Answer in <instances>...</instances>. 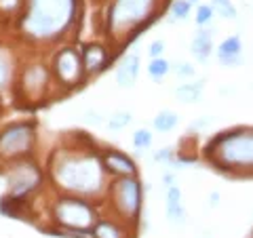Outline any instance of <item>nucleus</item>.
<instances>
[{
  "mask_svg": "<svg viewBox=\"0 0 253 238\" xmlns=\"http://www.w3.org/2000/svg\"><path fill=\"white\" fill-rule=\"evenodd\" d=\"M74 0H28L23 30L34 38L57 36L72 19Z\"/></svg>",
  "mask_w": 253,
  "mask_h": 238,
  "instance_id": "nucleus-1",
  "label": "nucleus"
},
{
  "mask_svg": "<svg viewBox=\"0 0 253 238\" xmlns=\"http://www.w3.org/2000/svg\"><path fill=\"white\" fill-rule=\"evenodd\" d=\"M55 177H57V181L63 188L72 190V192L91 194L101 188L104 173H101V164L97 158L76 156V158L63 160L57 169H55Z\"/></svg>",
  "mask_w": 253,
  "mask_h": 238,
  "instance_id": "nucleus-2",
  "label": "nucleus"
},
{
  "mask_svg": "<svg viewBox=\"0 0 253 238\" xmlns=\"http://www.w3.org/2000/svg\"><path fill=\"white\" fill-rule=\"evenodd\" d=\"M207 152L228 169H253V133H224L209 144Z\"/></svg>",
  "mask_w": 253,
  "mask_h": 238,
  "instance_id": "nucleus-3",
  "label": "nucleus"
},
{
  "mask_svg": "<svg viewBox=\"0 0 253 238\" xmlns=\"http://www.w3.org/2000/svg\"><path fill=\"white\" fill-rule=\"evenodd\" d=\"M55 219L63 228H74V230H89L97 224L95 211L89 202L81 198H63L55 204Z\"/></svg>",
  "mask_w": 253,
  "mask_h": 238,
  "instance_id": "nucleus-4",
  "label": "nucleus"
},
{
  "mask_svg": "<svg viewBox=\"0 0 253 238\" xmlns=\"http://www.w3.org/2000/svg\"><path fill=\"white\" fill-rule=\"evenodd\" d=\"M156 0H116L110 15V23L114 30L133 28L150 17Z\"/></svg>",
  "mask_w": 253,
  "mask_h": 238,
  "instance_id": "nucleus-5",
  "label": "nucleus"
},
{
  "mask_svg": "<svg viewBox=\"0 0 253 238\" xmlns=\"http://www.w3.org/2000/svg\"><path fill=\"white\" fill-rule=\"evenodd\" d=\"M34 144V129L30 124H11L0 133V158L13 160L28 154Z\"/></svg>",
  "mask_w": 253,
  "mask_h": 238,
  "instance_id": "nucleus-6",
  "label": "nucleus"
},
{
  "mask_svg": "<svg viewBox=\"0 0 253 238\" xmlns=\"http://www.w3.org/2000/svg\"><path fill=\"white\" fill-rule=\"evenodd\" d=\"M114 207L118 213L129 219H135L141 209V186L139 181L133 177H121L114 184Z\"/></svg>",
  "mask_w": 253,
  "mask_h": 238,
  "instance_id": "nucleus-7",
  "label": "nucleus"
},
{
  "mask_svg": "<svg viewBox=\"0 0 253 238\" xmlns=\"http://www.w3.org/2000/svg\"><path fill=\"white\" fill-rule=\"evenodd\" d=\"M83 70H84V63L74 49H63L55 57V72H57L59 80L63 84H68V86L76 84L83 76Z\"/></svg>",
  "mask_w": 253,
  "mask_h": 238,
  "instance_id": "nucleus-8",
  "label": "nucleus"
},
{
  "mask_svg": "<svg viewBox=\"0 0 253 238\" xmlns=\"http://www.w3.org/2000/svg\"><path fill=\"white\" fill-rule=\"evenodd\" d=\"M41 184V171L34 164H19L9 175V192L11 196H23L32 192Z\"/></svg>",
  "mask_w": 253,
  "mask_h": 238,
  "instance_id": "nucleus-9",
  "label": "nucleus"
},
{
  "mask_svg": "<svg viewBox=\"0 0 253 238\" xmlns=\"http://www.w3.org/2000/svg\"><path fill=\"white\" fill-rule=\"evenodd\" d=\"M217 61L224 68H236L243 63V40L239 36H228L217 46Z\"/></svg>",
  "mask_w": 253,
  "mask_h": 238,
  "instance_id": "nucleus-10",
  "label": "nucleus"
},
{
  "mask_svg": "<svg viewBox=\"0 0 253 238\" xmlns=\"http://www.w3.org/2000/svg\"><path fill=\"white\" fill-rule=\"evenodd\" d=\"M137 76H139V57L135 53H131L118 63L116 82H118V86H123V89H131V86L137 82Z\"/></svg>",
  "mask_w": 253,
  "mask_h": 238,
  "instance_id": "nucleus-11",
  "label": "nucleus"
},
{
  "mask_svg": "<svg viewBox=\"0 0 253 238\" xmlns=\"http://www.w3.org/2000/svg\"><path fill=\"white\" fill-rule=\"evenodd\" d=\"M211 51H213V32L211 30H199L190 42V53L194 55L196 61L205 63L211 57Z\"/></svg>",
  "mask_w": 253,
  "mask_h": 238,
  "instance_id": "nucleus-12",
  "label": "nucleus"
},
{
  "mask_svg": "<svg viewBox=\"0 0 253 238\" xmlns=\"http://www.w3.org/2000/svg\"><path fill=\"white\" fill-rule=\"evenodd\" d=\"M167 219L173 226L186 224V209L181 204V192L177 186H169L167 190Z\"/></svg>",
  "mask_w": 253,
  "mask_h": 238,
  "instance_id": "nucleus-13",
  "label": "nucleus"
},
{
  "mask_svg": "<svg viewBox=\"0 0 253 238\" xmlns=\"http://www.w3.org/2000/svg\"><path fill=\"white\" fill-rule=\"evenodd\" d=\"M104 164H106L108 171H112L121 177H133L135 171H137L135 162H133L131 158H126L125 154H121V152H108L104 156Z\"/></svg>",
  "mask_w": 253,
  "mask_h": 238,
  "instance_id": "nucleus-14",
  "label": "nucleus"
},
{
  "mask_svg": "<svg viewBox=\"0 0 253 238\" xmlns=\"http://www.w3.org/2000/svg\"><path fill=\"white\" fill-rule=\"evenodd\" d=\"M83 63H84L86 72H97V70H101L104 68V63H106V51L101 49L99 44H89L84 49Z\"/></svg>",
  "mask_w": 253,
  "mask_h": 238,
  "instance_id": "nucleus-15",
  "label": "nucleus"
},
{
  "mask_svg": "<svg viewBox=\"0 0 253 238\" xmlns=\"http://www.w3.org/2000/svg\"><path fill=\"white\" fill-rule=\"evenodd\" d=\"M173 95L181 101V104H196L203 97V82H188V84H179Z\"/></svg>",
  "mask_w": 253,
  "mask_h": 238,
  "instance_id": "nucleus-16",
  "label": "nucleus"
},
{
  "mask_svg": "<svg viewBox=\"0 0 253 238\" xmlns=\"http://www.w3.org/2000/svg\"><path fill=\"white\" fill-rule=\"evenodd\" d=\"M177 124H179V116L175 112H171V110H161L152 120V126L158 133H169L175 129Z\"/></svg>",
  "mask_w": 253,
  "mask_h": 238,
  "instance_id": "nucleus-17",
  "label": "nucleus"
},
{
  "mask_svg": "<svg viewBox=\"0 0 253 238\" xmlns=\"http://www.w3.org/2000/svg\"><path fill=\"white\" fill-rule=\"evenodd\" d=\"M44 82H46V72H44V68H41V66L30 68L28 72L23 74V84H26L28 91L41 89V86H44Z\"/></svg>",
  "mask_w": 253,
  "mask_h": 238,
  "instance_id": "nucleus-18",
  "label": "nucleus"
},
{
  "mask_svg": "<svg viewBox=\"0 0 253 238\" xmlns=\"http://www.w3.org/2000/svg\"><path fill=\"white\" fill-rule=\"evenodd\" d=\"M93 238H125L123 230L112 221H97L91 230Z\"/></svg>",
  "mask_w": 253,
  "mask_h": 238,
  "instance_id": "nucleus-19",
  "label": "nucleus"
},
{
  "mask_svg": "<svg viewBox=\"0 0 253 238\" xmlns=\"http://www.w3.org/2000/svg\"><path fill=\"white\" fill-rule=\"evenodd\" d=\"M169 72H171V66H169V61L165 57H156V59H152L148 63V76L152 78V80H156V82H161Z\"/></svg>",
  "mask_w": 253,
  "mask_h": 238,
  "instance_id": "nucleus-20",
  "label": "nucleus"
},
{
  "mask_svg": "<svg viewBox=\"0 0 253 238\" xmlns=\"http://www.w3.org/2000/svg\"><path fill=\"white\" fill-rule=\"evenodd\" d=\"M211 6L215 11V15H219L221 19H228V21H234L236 15H239L232 0H211Z\"/></svg>",
  "mask_w": 253,
  "mask_h": 238,
  "instance_id": "nucleus-21",
  "label": "nucleus"
},
{
  "mask_svg": "<svg viewBox=\"0 0 253 238\" xmlns=\"http://www.w3.org/2000/svg\"><path fill=\"white\" fill-rule=\"evenodd\" d=\"M131 114L129 112H114L112 116L108 118V122H106V126L110 131H123L125 126H129L131 124Z\"/></svg>",
  "mask_w": 253,
  "mask_h": 238,
  "instance_id": "nucleus-22",
  "label": "nucleus"
},
{
  "mask_svg": "<svg viewBox=\"0 0 253 238\" xmlns=\"http://www.w3.org/2000/svg\"><path fill=\"white\" fill-rule=\"evenodd\" d=\"M133 146H135L137 150H148L150 146H152V133H150L148 129H137L135 133H133Z\"/></svg>",
  "mask_w": 253,
  "mask_h": 238,
  "instance_id": "nucleus-23",
  "label": "nucleus"
},
{
  "mask_svg": "<svg viewBox=\"0 0 253 238\" xmlns=\"http://www.w3.org/2000/svg\"><path fill=\"white\" fill-rule=\"evenodd\" d=\"M213 15H215V11H213V6H211V4H201L199 9H196L194 19H196V23H199L201 28H205V26H209V23H211Z\"/></svg>",
  "mask_w": 253,
  "mask_h": 238,
  "instance_id": "nucleus-24",
  "label": "nucleus"
},
{
  "mask_svg": "<svg viewBox=\"0 0 253 238\" xmlns=\"http://www.w3.org/2000/svg\"><path fill=\"white\" fill-rule=\"evenodd\" d=\"M190 4L188 0H173V4H171V15L175 19H188V15H190Z\"/></svg>",
  "mask_w": 253,
  "mask_h": 238,
  "instance_id": "nucleus-25",
  "label": "nucleus"
},
{
  "mask_svg": "<svg viewBox=\"0 0 253 238\" xmlns=\"http://www.w3.org/2000/svg\"><path fill=\"white\" fill-rule=\"evenodd\" d=\"M175 74L181 76V78H192V76H196V68L188 61H181L175 66Z\"/></svg>",
  "mask_w": 253,
  "mask_h": 238,
  "instance_id": "nucleus-26",
  "label": "nucleus"
},
{
  "mask_svg": "<svg viewBox=\"0 0 253 238\" xmlns=\"http://www.w3.org/2000/svg\"><path fill=\"white\" fill-rule=\"evenodd\" d=\"M163 51H165V42H163V40H154L152 44H150L148 55H150L152 59H156V57H163Z\"/></svg>",
  "mask_w": 253,
  "mask_h": 238,
  "instance_id": "nucleus-27",
  "label": "nucleus"
},
{
  "mask_svg": "<svg viewBox=\"0 0 253 238\" xmlns=\"http://www.w3.org/2000/svg\"><path fill=\"white\" fill-rule=\"evenodd\" d=\"M6 78H9V61L0 55V86L6 82Z\"/></svg>",
  "mask_w": 253,
  "mask_h": 238,
  "instance_id": "nucleus-28",
  "label": "nucleus"
},
{
  "mask_svg": "<svg viewBox=\"0 0 253 238\" xmlns=\"http://www.w3.org/2000/svg\"><path fill=\"white\" fill-rule=\"evenodd\" d=\"M84 116H86V122H91V124H101L104 122L101 120V116H99V112H95V110H89Z\"/></svg>",
  "mask_w": 253,
  "mask_h": 238,
  "instance_id": "nucleus-29",
  "label": "nucleus"
},
{
  "mask_svg": "<svg viewBox=\"0 0 253 238\" xmlns=\"http://www.w3.org/2000/svg\"><path fill=\"white\" fill-rule=\"evenodd\" d=\"M154 158H156V160H171L173 154H171L169 148H165V150H158V152L154 154Z\"/></svg>",
  "mask_w": 253,
  "mask_h": 238,
  "instance_id": "nucleus-30",
  "label": "nucleus"
},
{
  "mask_svg": "<svg viewBox=\"0 0 253 238\" xmlns=\"http://www.w3.org/2000/svg\"><path fill=\"white\" fill-rule=\"evenodd\" d=\"M209 122H211V118H209V116H203L199 122H192V124H190V129H192V131H199V129H205V126H207Z\"/></svg>",
  "mask_w": 253,
  "mask_h": 238,
  "instance_id": "nucleus-31",
  "label": "nucleus"
},
{
  "mask_svg": "<svg viewBox=\"0 0 253 238\" xmlns=\"http://www.w3.org/2000/svg\"><path fill=\"white\" fill-rule=\"evenodd\" d=\"M217 200H219V194L217 192L209 194V207H217Z\"/></svg>",
  "mask_w": 253,
  "mask_h": 238,
  "instance_id": "nucleus-32",
  "label": "nucleus"
},
{
  "mask_svg": "<svg viewBox=\"0 0 253 238\" xmlns=\"http://www.w3.org/2000/svg\"><path fill=\"white\" fill-rule=\"evenodd\" d=\"M188 2H190V4H192V2H199V0H188Z\"/></svg>",
  "mask_w": 253,
  "mask_h": 238,
  "instance_id": "nucleus-33",
  "label": "nucleus"
}]
</instances>
